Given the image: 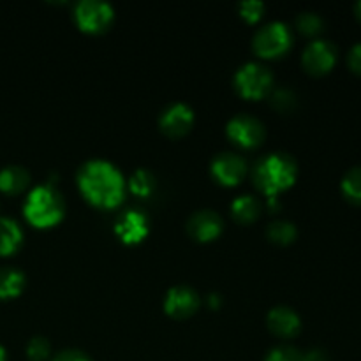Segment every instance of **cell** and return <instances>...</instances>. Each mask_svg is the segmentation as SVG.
Masks as SVG:
<instances>
[{"label":"cell","instance_id":"603a6c76","mask_svg":"<svg viewBox=\"0 0 361 361\" xmlns=\"http://www.w3.org/2000/svg\"><path fill=\"white\" fill-rule=\"evenodd\" d=\"M264 361H303V355L291 345H279L268 353Z\"/></svg>","mask_w":361,"mask_h":361},{"label":"cell","instance_id":"4dcf8cb0","mask_svg":"<svg viewBox=\"0 0 361 361\" xmlns=\"http://www.w3.org/2000/svg\"><path fill=\"white\" fill-rule=\"evenodd\" d=\"M0 361H6V349L0 345Z\"/></svg>","mask_w":361,"mask_h":361},{"label":"cell","instance_id":"f546056e","mask_svg":"<svg viewBox=\"0 0 361 361\" xmlns=\"http://www.w3.org/2000/svg\"><path fill=\"white\" fill-rule=\"evenodd\" d=\"M219 302H221V298H219V295H212V296H210V303H212V305L217 307Z\"/></svg>","mask_w":361,"mask_h":361},{"label":"cell","instance_id":"7402d4cb","mask_svg":"<svg viewBox=\"0 0 361 361\" xmlns=\"http://www.w3.org/2000/svg\"><path fill=\"white\" fill-rule=\"evenodd\" d=\"M296 27L303 32V34H317L323 28V18L317 13H300L296 16Z\"/></svg>","mask_w":361,"mask_h":361},{"label":"cell","instance_id":"ffe728a7","mask_svg":"<svg viewBox=\"0 0 361 361\" xmlns=\"http://www.w3.org/2000/svg\"><path fill=\"white\" fill-rule=\"evenodd\" d=\"M342 192L355 203H361V166L351 168L342 178Z\"/></svg>","mask_w":361,"mask_h":361},{"label":"cell","instance_id":"cb8c5ba5","mask_svg":"<svg viewBox=\"0 0 361 361\" xmlns=\"http://www.w3.org/2000/svg\"><path fill=\"white\" fill-rule=\"evenodd\" d=\"M27 355L34 361L44 360L49 355V342L44 337L30 338V342L27 345Z\"/></svg>","mask_w":361,"mask_h":361},{"label":"cell","instance_id":"8fae6325","mask_svg":"<svg viewBox=\"0 0 361 361\" xmlns=\"http://www.w3.org/2000/svg\"><path fill=\"white\" fill-rule=\"evenodd\" d=\"M200 307V295L189 286H175L166 293L164 309L173 317H187Z\"/></svg>","mask_w":361,"mask_h":361},{"label":"cell","instance_id":"3957f363","mask_svg":"<svg viewBox=\"0 0 361 361\" xmlns=\"http://www.w3.org/2000/svg\"><path fill=\"white\" fill-rule=\"evenodd\" d=\"M28 221L39 228L53 226L63 217V197L53 185H37L30 190L23 207Z\"/></svg>","mask_w":361,"mask_h":361},{"label":"cell","instance_id":"ac0fdd59","mask_svg":"<svg viewBox=\"0 0 361 361\" xmlns=\"http://www.w3.org/2000/svg\"><path fill=\"white\" fill-rule=\"evenodd\" d=\"M231 210L235 219H238L240 222H252L259 215L261 203L257 197L250 196V194H243V196H238L233 201Z\"/></svg>","mask_w":361,"mask_h":361},{"label":"cell","instance_id":"9a60e30c","mask_svg":"<svg viewBox=\"0 0 361 361\" xmlns=\"http://www.w3.org/2000/svg\"><path fill=\"white\" fill-rule=\"evenodd\" d=\"M30 182V173L23 166L11 164L0 169V190L7 194H18Z\"/></svg>","mask_w":361,"mask_h":361},{"label":"cell","instance_id":"ba28073f","mask_svg":"<svg viewBox=\"0 0 361 361\" xmlns=\"http://www.w3.org/2000/svg\"><path fill=\"white\" fill-rule=\"evenodd\" d=\"M335 60H337V48L326 39H316L303 49V66L314 74L328 73L335 66Z\"/></svg>","mask_w":361,"mask_h":361},{"label":"cell","instance_id":"9c48e42d","mask_svg":"<svg viewBox=\"0 0 361 361\" xmlns=\"http://www.w3.org/2000/svg\"><path fill=\"white\" fill-rule=\"evenodd\" d=\"M212 175L221 183L226 185H235L243 178L247 171V162L242 155L235 152H222L214 157L210 164Z\"/></svg>","mask_w":361,"mask_h":361},{"label":"cell","instance_id":"d6986e66","mask_svg":"<svg viewBox=\"0 0 361 361\" xmlns=\"http://www.w3.org/2000/svg\"><path fill=\"white\" fill-rule=\"evenodd\" d=\"M129 187L137 196H150L155 187V176L148 169L140 168L133 173L129 180Z\"/></svg>","mask_w":361,"mask_h":361},{"label":"cell","instance_id":"7a4b0ae2","mask_svg":"<svg viewBox=\"0 0 361 361\" xmlns=\"http://www.w3.org/2000/svg\"><path fill=\"white\" fill-rule=\"evenodd\" d=\"M298 166L293 155L286 152H275L261 157L252 168V180L257 189L263 190L270 200L282 189L295 183Z\"/></svg>","mask_w":361,"mask_h":361},{"label":"cell","instance_id":"83f0119b","mask_svg":"<svg viewBox=\"0 0 361 361\" xmlns=\"http://www.w3.org/2000/svg\"><path fill=\"white\" fill-rule=\"evenodd\" d=\"M53 361H90V358L78 349H67V351L59 353Z\"/></svg>","mask_w":361,"mask_h":361},{"label":"cell","instance_id":"5bb4252c","mask_svg":"<svg viewBox=\"0 0 361 361\" xmlns=\"http://www.w3.org/2000/svg\"><path fill=\"white\" fill-rule=\"evenodd\" d=\"M268 328H270L274 334L281 335V337H293L300 331L302 326V321L300 316L291 309V307L279 305L268 312Z\"/></svg>","mask_w":361,"mask_h":361},{"label":"cell","instance_id":"52a82bcc","mask_svg":"<svg viewBox=\"0 0 361 361\" xmlns=\"http://www.w3.org/2000/svg\"><path fill=\"white\" fill-rule=\"evenodd\" d=\"M78 25L87 32H101L111 23L113 7L104 0H81L74 11Z\"/></svg>","mask_w":361,"mask_h":361},{"label":"cell","instance_id":"277c9868","mask_svg":"<svg viewBox=\"0 0 361 361\" xmlns=\"http://www.w3.org/2000/svg\"><path fill=\"white\" fill-rule=\"evenodd\" d=\"M293 34L284 21H270L254 34V51L261 56H275L291 46Z\"/></svg>","mask_w":361,"mask_h":361},{"label":"cell","instance_id":"f1b7e54d","mask_svg":"<svg viewBox=\"0 0 361 361\" xmlns=\"http://www.w3.org/2000/svg\"><path fill=\"white\" fill-rule=\"evenodd\" d=\"M303 361H328V358L324 355V351H321V349H312L307 355H303Z\"/></svg>","mask_w":361,"mask_h":361},{"label":"cell","instance_id":"2e32d148","mask_svg":"<svg viewBox=\"0 0 361 361\" xmlns=\"http://www.w3.org/2000/svg\"><path fill=\"white\" fill-rule=\"evenodd\" d=\"M23 242V231L14 219L0 217V256H9Z\"/></svg>","mask_w":361,"mask_h":361},{"label":"cell","instance_id":"1f68e13d","mask_svg":"<svg viewBox=\"0 0 361 361\" xmlns=\"http://www.w3.org/2000/svg\"><path fill=\"white\" fill-rule=\"evenodd\" d=\"M355 11H356V14H358V18L361 20V2H358L355 6Z\"/></svg>","mask_w":361,"mask_h":361},{"label":"cell","instance_id":"d4e9b609","mask_svg":"<svg viewBox=\"0 0 361 361\" xmlns=\"http://www.w3.org/2000/svg\"><path fill=\"white\" fill-rule=\"evenodd\" d=\"M238 11L245 20L256 21L263 14L264 4L259 2V0H245V2H242L238 6Z\"/></svg>","mask_w":361,"mask_h":361},{"label":"cell","instance_id":"5b68a950","mask_svg":"<svg viewBox=\"0 0 361 361\" xmlns=\"http://www.w3.org/2000/svg\"><path fill=\"white\" fill-rule=\"evenodd\" d=\"M271 71L259 62H247L236 71L235 87L243 97L257 99L263 97L271 87Z\"/></svg>","mask_w":361,"mask_h":361},{"label":"cell","instance_id":"4316f807","mask_svg":"<svg viewBox=\"0 0 361 361\" xmlns=\"http://www.w3.org/2000/svg\"><path fill=\"white\" fill-rule=\"evenodd\" d=\"M348 63L356 74H361V42H356L348 55Z\"/></svg>","mask_w":361,"mask_h":361},{"label":"cell","instance_id":"8992f818","mask_svg":"<svg viewBox=\"0 0 361 361\" xmlns=\"http://www.w3.org/2000/svg\"><path fill=\"white\" fill-rule=\"evenodd\" d=\"M228 136L240 147H256L264 140V126L259 118L249 113L235 115L226 127Z\"/></svg>","mask_w":361,"mask_h":361},{"label":"cell","instance_id":"44dd1931","mask_svg":"<svg viewBox=\"0 0 361 361\" xmlns=\"http://www.w3.org/2000/svg\"><path fill=\"white\" fill-rule=\"evenodd\" d=\"M270 240L277 243H291L296 238V226L289 221H274L267 229Z\"/></svg>","mask_w":361,"mask_h":361},{"label":"cell","instance_id":"e0dca14e","mask_svg":"<svg viewBox=\"0 0 361 361\" xmlns=\"http://www.w3.org/2000/svg\"><path fill=\"white\" fill-rule=\"evenodd\" d=\"M25 288V275L18 268L0 267V298H14Z\"/></svg>","mask_w":361,"mask_h":361},{"label":"cell","instance_id":"7c38bea8","mask_svg":"<svg viewBox=\"0 0 361 361\" xmlns=\"http://www.w3.org/2000/svg\"><path fill=\"white\" fill-rule=\"evenodd\" d=\"M116 235L126 243H137L148 235V219L141 210H126L115 222Z\"/></svg>","mask_w":361,"mask_h":361},{"label":"cell","instance_id":"4fadbf2b","mask_svg":"<svg viewBox=\"0 0 361 361\" xmlns=\"http://www.w3.org/2000/svg\"><path fill=\"white\" fill-rule=\"evenodd\" d=\"M190 236L201 242L214 240L222 231V217L214 210H200L192 214L187 222Z\"/></svg>","mask_w":361,"mask_h":361},{"label":"cell","instance_id":"30bf717a","mask_svg":"<svg viewBox=\"0 0 361 361\" xmlns=\"http://www.w3.org/2000/svg\"><path fill=\"white\" fill-rule=\"evenodd\" d=\"M194 122V111L185 102H173L161 113L159 126L169 136H182Z\"/></svg>","mask_w":361,"mask_h":361},{"label":"cell","instance_id":"6da1fadb","mask_svg":"<svg viewBox=\"0 0 361 361\" xmlns=\"http://www.w3.org/2000/svg\"><path fill=\"white\" fill-rule=\"evenodd\" d=\"M78 185L90 203L102 208L116 207L126 190L122 173L102 159H92L81 166L78 171Z\"/></svg>","mask_w":361,"mask_h":361},{"label":"cell","instance_id":"484cf974","mask_svg":"<svg viewBox=\"0 0 361 361\" xmlns=\"http://www.w3.org/2000/svg\"><path fill=\"white\" fill-rule=\"evenodd\" d=\"M295 94H293L289 88H277V90L271 94V102H274V106H277L279 109H289L295 106Z\"/></svg>","mask_w":361,"mask_h":361}]
</instances>
